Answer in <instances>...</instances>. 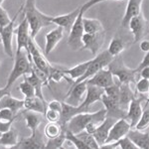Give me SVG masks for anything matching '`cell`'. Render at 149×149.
Wrapping results in <instances>:
<instances>
[{"instance_id": "6f0895ef", "label": "cell", "mask_w": 149, "mask_h": 149, "mask_svg": "<svg viewBox=\"0 0 149 149\" xmlns=\"http://www.w3.org/2000/svg\"><path fill=\"white\" fill-rule=\"evenodd\" d=\"M1 134H2V133H1V131H0V135H1Z\"/></svg>"}, {"instance_id": "f6af8a7d", "label": "cell", "mask_w": 149, "mask_h": 149, "mask_svg": "<svg viewBox=\"0 0 149 149\" xmlns=\"http://www.w3.org/2000/svg\"><path fill=\"white\" fill-rule=\"evenodd\" d=\"M11 21L10 17H9V14L5 9L0 5V28L6 26L7 24Z\"/></svg>"}, {"instance_id": "b9f144b4", "label": "cell", "mask_w": 149, "mask_h": 149, "mask_svg": "<svg viewBox=\"0 0 149 149\" xmlns=\"http://www.w3.org/2000/svg\"><path fill=\"white\" fill-rule=\"evenodd\" d=\"M45 116L46 118L48 119L49 122H60L61 121V116H62V113L57 110H54V109H46L45 111Z\"/></svg>"}, {"instance_id": "2e32d148", "label": "cell", "mask_w": 149, "mask_h": 149, "mask_svg": "<svg viewBox=\"0 0 149 149\" xmlns=\"http://www.w3.org/2000/svg\"><path fill=\"white\" fill-rule=\"evenodd\" d=\"M16 35V42H17V50L16 51H20V50H25L27 51L28 49V43L31 38L30 35V27L27 19L25 17L21 21L20 24L17 26L15 30Z\"/></svg>"}, {"instance_id": "bcb514c9", "label": "cell", "mask_w": 149, "mask_h": 149, "mask_svg": "<svg viewBox=\"0 0 149 149\" xmlns=\"http://www.w3.org/2000/svg\"><path fill=\"white\" fill-rule=\"evenodd\" d=\"M47 107L48 109L57 110V111L62 113V102H59V100H52V102H50L47 104Z\"/></svg>"}, {"instance_id": "8992f818", "label": "cell", "mask_w": 149, "mask_h": 149, "mask_svg": "<svg viewBox=\"0 0 149 149\" xmlns=\"http://www.w3.org/2000/svg\"><path fill=\"white\" fill-rule=\"evenodd\" d=\"M23 11V5L20 7V9L16 13V15L14 16L13 19H11V21L7 24L6 26L0 28V36H1V44L3 46V50L5 52L7 56L10 58L14 57L13 54V46H12V41H13V37L15 35V21L17 20L19 14Z\"/></svg>"}, {"instance_id": "484cf974", "label": "cell", "mask_w": 149, "mask_h": 149, "mask_svg": "<svg viewBox=\"0 0 149 149\" xmlns=\"http://www.w3.org/2000/svg\"><path fill=\"white\" fill-rule=\"evenodd\" d=\"M9 109L14 113L17 114L19 110L24 109V100H19L14 97H12L11 93L4 95L0 100V109Z\"/></svg>"}, {"instance_id": "7c38bea8", "label": "cell", "mask_w": 149, "mask_h": 149, "mask_svg": "<svg viewBox=\"0 0 149 149\" xmlns=\"http://www.w3.org/2000/svg\"><path fill=\"white\" fill-rule=\"evenodd\" d=\"M104 31L95 34L85 33L81 38L83 47L81 50H88L93 55H97L104 43Z\"/></svg>"}, {"instance_id": "9a60e30c", "label": "cell", "mask_w": 149, "mask_h": 149, "mask_svg": "<svg viewBox=\"0 0 149 149\" xmlns=\"http://www.w3.org/2000/svg\"><path fill=\"white\" fill-rule=\"evenodd\" d=\"M144 100L143 97H134L131 100V102H129L128 105V111H126L125 118L129 121L131 128H134L136 125V123L138 122L139 118H140L141 114L143 112L142 109V102Z\"/></svg>"}, {"instance_id": "f546056e", "label": "cell", "mask_w": 149, "mask_h": 149, "mask_svg": "<svg viewBox=\"0 0 149 149\" xmlns=\"http://www.w3.org/2000/svg\"><path fill=\"white\" fill-rule=\"evenodd\" d=\"M83 25L85 33H90V34H95V33H100L104 31L103 25L98 19L93 18H86L84 16L83 18Z\"/></svg>"}, {"instance_id": "7402d4cb", "label": "cell", "mask_w": 149, "mask_h": 149, "mask_svg": "<svg viewBox=\"0 0 149 149\" xmlns=\"http://www.w3.org/2000/svg\"><path fill=\"white\" fill-rule=\"evenodd\" d=\"M64 29L60 26L53 29L46 34V43H45V54L49 55L54 51L60 42L64 38Z\"/></svg>"}, {"instance_id": "4fadbf2b", "label": "cell", "mask_w": 149, "mask_h": 149, "mask_svg": "<svg viewBox=\"0 0 149 149\" xmlns=\"http://www.w3.org/2000/svg\"><path fill=\"white\" fill-rule=\"evenodd\" d=\"M131 126L129 121L126 118H119L113 123V125L111 126L107 136V140H105L104 144H109L112 142H115L118 139H120L124 136L127 135L128 131L130 130Z\"/></svg>"}, {"instance_id": "f1b7e54d", "label": "cell", "mask_w": 149, "mask_h": 149, "mask_svg": "<svg viewBox=\"0 0 149 149\" xmlns=\"http://www.w3.org/2000/svg\"><path fill=\"white\" fill-rule=\"evenodd\" d=\"M39 114H38V112L31 111V110H25V112H24L26 126L32 132L37 131L40 124L42 123V116H40Z\"/></svg>"}, {"instance_id": "d6a6232c", "label": "cell", "mask_w": 149, "mask_h": 149, "mask_svg": "<svg viewBox=\"0 0 149 149\" xmlns=\"http://www.w3.org/2000/svg\"><path fill=\"white\" fill-rule=\"evenodd\" d=\"M100 148H121V149H135L136 145L129 139L128 136H124L117 141L109 144H103Z\"/></svg>"}, {"instance_id": "603a6c76", "label": "cell", "mask_w": 149, "mask_h": 149, "mask_svg": "<svg viewBox=\"0 0 149 149\" xmlns=\"http://www.w3.org/2000/svg\"><path fill=\"white\" fill-rule=\"evenodd\" d=\"M134 97H136V95L132 91L131 84H120L119 86V107L122 110L127 111L129 102Z\"/></svg>"}, {"instance_id": "d6986e66", "label": "cell", "mask_w": 149, "mask_h": 149, "mask_svg": "<svg viewBox=\"0 0 149 149\" xmlns=\"http://www.w3.org/2000/svg\"><path fill=\"white\" fill-rule=\"evenodd\" d=\"M117 119L113 118V117L107 116L104 118V120L98 125L97 128L95 129V131L93 133V137H95L97 144L100 145V148L105 143V140H107V136H109L110 128H111V126L113 125V123Z\"/></svg>"}, {"instance_id": "30bf717a", "label": "cell", "mask_w": 149, "mask_h": 149, "mask_svg": "<svg viewBox=\"0 0 149 149\" xmlns=\"http://www.w3.org/2000/svg\"><path fill=\"white\" fill-rule=\"evenodd\" d=\"M86 88H88L86 80L77 84H72L71 88L65 95L64 102L71 105H74V107L80 105L86 97Z\"/></svg>"}, {"instance_id": "5bb4252c", "label": "cell", "mask_w": 149, "mask_h": 149, "mask_svg": "<svg viewBox=\"0 0 149 149\" xmlns=\"http://www.w3.org/2000/svg\"><path fill=\"white\" fill-rule=\"evenodd\" d=\"M86 83L88 85H93L100 86V88H105L109 86H112L115 83V79L111 72L107 68H103L95 73L92 78L88 79Z\"/></svg>"}, {"instance_id": "f907efd6", "label": "cell", "mask_w": 149, "mask_h": 149, "mask_svg": "<svg viewBox=\"0 0 149 149\" xmlns=\"http://www.w3.org/2000/svg\"><path fill=\"white\" fill-rule=\"evenodd\" d=\"M139 48L140 50L144 53H147L149 52V40H141L140 41V45H139Z\"/></svg>"}, {"instance_id": "8fae6325", "label": "cell", "mask_w": 149, "mask_h": 149, "mask_svg": "<svg viewBox=\"0 0 149 149\" xmlns=\"http://www.w3.org/2000/svg\"><path fill=\"white\" fill-rule=\"evenodd\" d=\"M103 93H104V88H100V86H93V85H88V84L86 97L84 98L83 102H81L80 105L77 107L79 113L88 111L91 105L93 104L95 102H98V100H100Z\"/></svg>"}, {"instance_id": "f5cc1de1", "label": "cell", "mask_w": 149, "mask_h": 149, "mask_svg": "<svg viewBox=\"0 0 149 149\" xmlns=\"http://www.w3.org/2000/svg\"><path fill=\"white\" fill-rule=\"evenodd\" d=\"M148 103H149V97H147V100H146V105H147Z\"/></svg>"}, {"instance_id": "60d3db41", "label": "cell", "mask_w": 149, "mask_h": 149, "mask_svg": "<svg viewBox=\"0 0 149 149\" xmlns=\"http://www.w3.org/2000/svg\"><path fill=\"white\" fill-rule=\"evenodd\" d=\"M135 91L141 95L149 93V80L140 78V80L135 83Z\"/></svg>"}, {"instance_id": "7bdbcfd3", "label": "cell", "mask_w": 149, "mask_h": 149, "mask_svg": "<svg viewBox=\"0 0 149 149\" xmlns=\"http://www.w3.org/2000/svg\"><path fill=\"white\" fill-rule=\"evenodd\" d=\"M17 114L14 113L11 109H0V120L1 121H9L15 120Z\"/></svg>"}, {"instance_id": "8d00e7d4", "label": "cell", "mask_w": 149, "mask_h": 149, "mask_svg": "<svg viewBox=\"0 0 149 149\" xmlns=\"http://www.w3.org/2000/svg\"><path fill=\"white\" fill-rule=\"evenodd\" d=\"M66 141V126L63 125V131L55 138H50L46 143V148H62Z\"/></svg>"}, {"instance_id": "11a10c76", "label": "cell", "mask_w": 149, "mask_h": 149, "mask_svg": "<svg viewBox=\"0 0 149 149\" xmlns=\"http://www.w3.org/2000/svg\"><path fill=\"white\" fill-rule=\"evenodd\" d=\"M1 42H2V41H1V36H0V44H1Z\"/></svg>"}, {"instance_id": "ac0fdd59", "label": "cell", "mask_w": 149, "mask_h": 149, "mask_svg": "<svg viewBox=\"0 0 149 149\" xmlns=\"http://www.w3.org/2000/svg\"><path fill=\"white\" fill-rule=\"evenodd\" d=\"M81 11V7H78L77 9H74V11L70 12V13L64 14V15H59V16H52V23L56 24L57 26H60L64 29V31L66 32H70V30L73 27L74 21L78 18L79 14Z\"/></svg>"}, {"instance_id": "6da1fadb", "label": "cell", "mask_w": 149, "mask_h": 149, "mask_svg": "<svg viewBox=\"0 0 149 149\" xmlns=\"http://www.w3.org/2000/svg\"><path fill=\"white\" fill-rule=\"evenodd\" d=\"M24 17L27 19L29 27H30V35L32 38L37 36L44 27L52 25V16L44 14L36 6L35 0H26L25 5H23Z\"/></svg>"}, {"instance_id": "5b68a950", "label": "cell", "mask_w": 149, "mask_h": 149, "mask_svg": "<svg viewBox=\"0 0 149 149\" xmlns=\"http://www.w3.org/2000/svg\"><path fill=\"white\" fill-rule=\"evenodd\" d=\"M112 59H113V57L109 54L107 50H104V51H102L100 53H97V56L93 58V60H91V63L88 65V70H86L85 74H84L81 79L73 81V84L80 83V81H86V80H88V79L92 78L93 74L95 73H97L100 70L107 68V65L112 61Z\"/></svg>"}, {"instance_id": "e575fe53", "label": "cell", "mask_w": 149, "mask_h": 149, "mask_svg": "<svg viewBox=\"0 0 149 149\" xmlns=\"http://www.w3.org/2000/svg\"><path fill=\"white\" fill-rule=\"evenodd\" d=\"M63 79H66L67 81L70 80V78L65 74L63 68H57V67L51 66L49 72V81H53L55 83H60Z\"/></svg>"}, {"instance_id": "c3c4849f", "label": "cell", "mask_w": 149, "mask_h": 149, "mask_svg": "<svg viewBox=\"0 0 149 149\" xmlns=\"http://www.w3.org/2000/svg\"><path fill=\"white\" fill-rule=\"evenodd\" d=\"M146 66H149V52L146 53V55L144 56L142 62L139 64V66L136 68V70H137V72H139L141 69L143 68V67H146Z\"/></svg>"}, {"instance_id": "836d02e7", "label": "cell", "mask_w": 149, "mask_h": 149, "mask_svg": "<svg viewBox=\"0 0 149 149\" xmlns=\"http://www.w3.org/2000/svg\"><path fill=\"white\" fill-rule=\"evenodd\" d=\"M62 131H63V125L59 122H49L44 129V133L48 139L57 137L62 133Z\"/></svg>"}, {"instance_id": "44dd1931", "label": "cell", "mask_w": 149, "mask_h": 149, "mask_svg": "<svg viewBox=\"0 0 149 149\" xmlns=\"http://www.w3.org/2000/svg\"><path fill=\"white\" fill-rule=\"evenodd\" d=\"M14 148H46V143L39 131L32 132L29 137L18 140Z\"/></svg>"}, {"instance_id": "3957f363", "label": "cell", "mask_w": 149, "mask_h": 149, "mask_svg": "<svg viewBox=\"0 0 149 149\" xmlns=\"http://www.w3.org/2000/svg\"><path fill=\"white\" fill-rule=\"evenodd\" d=\"M107 69L111 72L113 77L119 81L120 84H133L137 81L139 74L136 69H130L124 65L120 55L113 57L112 61L107 65Z\"/></svg>"}, {"instance_id": "1f68e13d", "label": "cell", "mask_w": 149, "mask_h": 149, "mask_svg": "<svg viewBox=\"0 0 149 149\" xmlns=\"http://www.w3.org/2000/svg\"><path fill=\"white\" fill-rule=\"evenodd\" d=\"M125 42L122 40V38L114 37L113 39L110 41L109 48H107V51H109V53L112 57H116L118 55H120L125 50Z\"/></svg>"}, {"instance_id": "9c48e42d", "label": "cell", "mask_w": 149, "mask_h": 149, "mask_svg": "<svg viewBox=\"0 0 149 149\" xmlns=\"http://www.w3.org/2000/svg\"><path fill=\"white\" fill-rule=\"evenodd\" d=\"M127 29H129L133 35V43L140 42L149 35V22L143 14L140 13L138 16L131 19Z\"/></svg>"}, {"instance_id": "816d5d0a", "label": "cell", "mask_w": 149, "mask_h": 149, "mask_svg": "<svg viewBox=\"0 0 149 149\" xmlns=\"http://www.w3.org/2000/svg\"><path fill=\"white\" fill-rule=\"evenodd\" d=\"M10 92H11V88H6V86L0 88V100H1V98L3 97L4 95H9Z\"/></svg>"}, {"instance_id": "7a4b0ae2", "label": "cell", "mask_w": 149, "mask_h": 149, "mask_svg": "<svg viewBox=\"0 0 149 149\" xmlns=\"http://www.w3.org/2000/svg\"><path fill=\"white\" fill-rule=\"evenodd\" d=\"M107 117V109H102L95 112H81L76 114L67 122L66 127L70 131L77 134L79 132L85 130L86 126L92 121L102 122Z\"/></svg>"}, {"instance_id": "ffe728a7", "label": "cell", "mask_w": 149, "mask_h": 149, "mask_svg": "<svg viewBox=\"0 0 149 149\" xmlns=\"http://www.w3.org/2000/svg\"><path fill=\"white\" fill-rule=\"evenodd\" d=\"M143 0H128L127 6L125 9V13L123 15V18L121 20L120 26L122 28L127 29L128 24L133 17L138 16L141 12V5H142Z\"/></svg>"}, {"instance_id": "cb8c5ba5", "label": "cell", "mask_w": 149, "mask_h": 149, "mask_svg": "<svg viewBox=\"0 0 149 149\" xmlns=\"http://www.w3.org/2000/svg\"><path fill=\"white\" fill-rule=\"evenodd\" d=\"M48 103L45 100H41L37 95L24 98V109L25 110H31V111L38 112L40 114H45L47 109Z\"/></svg>"}, {"instance_id": "277c9868", "label": "cell", "mask_w": 149, "mask_h": 149, "mask_svg": "<svg viewBox=\"0 0 149 149\" xmlns=\"http://www.w3.org/2000/svg\"><path fill=\"white\" fill-rule=\"evenodd\" d=\"M31 71H32V66H31V61L29 60L27 52L24 49L20 50V51H16L13 69H12L11 73L9 74L5 86L8 88H11L13 84L20 77H24L25 74H30Z\"/></svg>"}, {"instance_id": "d590c367", "label": "cell", "mask_w": 149, "mask_h": 149, "mask_svg": "<svg viewBox=\"0 0 149 149\" xmlns=\"http://www.w3.org/2000/svg\"><path fill=\"white\" fill-rule=\"evenodd\" d=\"M76 135L78 136V137L80 138L88 148H93H93H100V145L97 144V140L95 139L93 134L88 133V132H86V130L79 132V133H77Z\"/></svg>"}, {"instance_id": "681fc988", "label": "cell", "mask_w": 149, "mask_h": 149, "mask_svg": "<svg viewBox=\"0 0 149 149\" xmlns=\"http://www.w3.org/2000/svg\"><path fill=\"white\" fill-rule=\"evenodd\" d=\"M138 74H139V77H140V78L149 80V66L143 67V68L138 72Z\"/></svg>"}, {"instance_id": "74e56055", "label": "cell", "mask_w": 149, "mask_h": 149, "mask_svg": "<svg viewBox=\"0 0 149 149\" xmlns=\"http://www.w3.org/2000/svg\"><path fill=\"white\" fill-rule=\"evenodd\" d=\"M66 141H69L72 144V146H74V148H81V149L88 148L76 134L73 133L72 131H70L69 129H67V127H66Z\"/></svg>"}, {"instance_id": "9f6ffc18", "label": "cell", "mask_w": 149, "mask_h": 149, "mask_svg": "<svg viewBox=\"0 0 149 149\" xmlns=\"http://www.w3.org/2000/svg\"><path fill=\"white\" fill-rule=\"evenodd\" d=\"M0 64H1V58H0Z\"/></svg>"}, {"instance_id": "d4e9b609", "label": "cell", "mask_w": 149, "mask_h": 149, "mask_svg": "<svg viewBox=\"0 0 149 149\" xmlns=\"http://www.w3.org/2000/svg\"><path fill=\"white\" fill-rule=\"evenodd\" d=\"M127 136L135 144L137 148H149V132H141V130L130 128V130L127 133Z\"/></svg>"}, {"instance_id": "7dc6e473", "label": "cell", "mask_w": 149, "mask_h": 149, "mask_svg": "<svg viewBox=\"0 0 149 149\" xmlns=\"http://www.w3.org/2000/svg\"><path fill=\"white\" fill-rule=\"evenodd\" d=\"M13 122H14V120H9V121H1L0 120V131H1V133L9 130V129L12 127Z\"/></svg>"}, {"instance_id": "ba28073f", "label": "cell", "mask_w": 149, "mask_h": 149, "mask_svg": "<svg viewBox=\"0 0 149 149\" xmlns=\"http://www.w3.org/2000/svg\"><path fill=\"white\" fill-rule=\"evenodd\" d=\"M84 15H85V12L81 9L78 18L76 19L73 27H72V29L69 32L68 45L70 49L73 50V51H79L83 47L81 38H83V35L85 34V30H84L83 25Z\"/></svg>"}, {"instance_id": "e0dca14e", "label": "cell", "mask_w": 149, "mask_h": 149, "mask_svg": "<svg viewBox=\"0 0 149 149\" xmlns=\"http://www.w3.org/2000/svg\"><path fill=\"white\" fill-rule=\"evenodd\" d=\"M100 100L102 102L104 109H107V116L113 117L115 119L125 118L126 111L122 110L119 107V102L116 100H112L107 97L105 93H103Z\"/></svg>"}, {"instance_id": "52a82bcc", "label": "cell", "mask_w": 149, "mask_h": 149, "mask_svg": "<svg viewBox=\"0 0 149 149\" xmlns=\"http://www.w3.org/2000/svg\"><path fill=\"white\" fill-rule=\"evenodd\" d=\"M27 55L29 57V60L33 63V65L36 68L40 69L41 71L45 72L48 77H49V72L50 68H51L52 65L48 62L46 57L42 54L40 48L38 47V45L36 44L35 39L31 37L28 43V49H27Z\"/></svg>"}, {"instance_id": "db71d44e", "label": "cell", "mask_w": 149, "mask_h": 149, "mask_svg": "<svg viewBox=\"0 0 149 149\" xmlns=\"http://www.w3.org/2000/svg\"><path fill=\"white\" fill-rule=\"evenodd\" d=\"M4 1V0H0V5H1V4H2V2H3Z\"/></svg>"}, {"instance_id": "f35d334b", "label": "cell", "mask_w": 149, "mask_h": 149, "mask_svg": "<svg viewBox=\"0 0 149 149\" xmlns=\"http://www.w3.org/2000/svg\"><path fill=\"white\" fill-rule=\"evenodd\" d=\"M149 127V109H146L143 110L142 114H141L140 118H139L138 122L136 123V125L134 128L137 130H145Z\"/></svg>"}, {"instance_id": "83f0119b", "label": "cell", "mask_w": 149, "mask_h": 149, "mask_svg": "<svg viewBox=\"0 0 149 149\" xmlns=\"http://www.w3.org/2000/svg\"><path fill=\"white\" fill-rule=\"evenodd\" d=\"M90 63H91V60L90 61L84 62V63L78 64L77 66L73 67V68L64 69V72L70 78V80H73L74 81L79 80V79H81V77L85 74Z\"/></svg>"}, {"instance_id": "ab89813d", "label": "cell", "mask_w": 149, "mask_h": 149, "mask_svg": "<svg viewBox=\"0 0 149 149\" xmlns=\"http://www.w3.org/2000/svg\"><path fill=\"white\" fill-rule=\"evenodd\" d=\"M19 90H20V92L23 93V95L25 97H30L36 95L35 90H34V88H33V86L31 85L26 79H24V81L19 85Z\"/></svg>"}, {"instance_id": "4316f807", "label": "cell", "mask_w": 149, "mask_h": 149, "mask_svg": "<svg viewBox=\"0 0 149 149\" xmlns=\"http://www.w3.org/2000/svg\"><path fill=\"white\" fill-rule=\"evenodd\" d=\"M18 140V131L11 127L9 130L3 132L0 135V147L14 148Z\"/></svg>"}, {"instance_id": "ee69618b", "label": "cell", "mask_w": 149, "mask_h": 149, "mask_svg": "<svg viewBox=\"0 0 149 149\" xmlns=\"http://www.w3.org/2000/svg\"><path fill=\"white\" fill-rule=\"evenodd\" d=\"M105 1H123V0H88V2H86L85 4L81 6V9L84 12H86L90 8H92L93 6L97 5L98 3H102V2H105Z\"/></svg>"}, {"instance_id": "4dcf8cb0", "label": "cell", "mask_w": 149, "mask_h": 149, "mask_svg": "<svg viewBox=\"0 0 149 149\" xmlns=\"http://www.w3.org/2000/svg\"><path fill=\"white\" fill-rule=\"evenodd\" d=\"M24 79H26V80L33 86V88H34V90H35V95H37L38 97H40L41 100H45V97H44V95H43V91H42L43 86H45V85H44V83L36 76V74L34 72L31 71L30 74H25ZM45 102H46V100H45Z\"/></svg>"}]
</instances>
